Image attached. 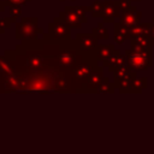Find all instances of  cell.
<instances>
[{"label":"cell","instance_id":"4","mask_svg":"<svg viewBox=\"0 0 154 154\" xmlns=\"http://www.w3.org/2000/svg\"><path fill=\"white\" fill-rule=\"evenodd\" d=\"M48 35H46L53 42H65L70 40V25L63 20L60 17L54 18L53 22L49 23Z\"/></svg>","mask_w":154,"mask_h":154},{"label":"cell","instance_id":"6","mask_svg":"<svg viewBox=\"0 0 154 154\" xmlns=\"http://www.w3.org/2000/svg\"><path fill=\"white\" fill-rule=\"evenodd\" d=\"M103 78L105 77H103L102 67H97L96 70H94L88 76V78L82 84V87H81V89L78 91H82V93H97V87L101 84Z\"/></svg>","mask_w":154,"mask_h":154},{"label":"cell","instance_id":"11","mask_svg":"<svg viewBox=\"0 0 154 154\" xmlns=\"http://www.w3.org/2000/svg\"><path fill=\"white\" fill-rule=\"evenodd\" d=\"M131 47L141 48V49H152L153 41L149 35H135L130 37Z\"/></svg>","mask_w":154,"mask_h":154},{"label":"cell","instance_id":"24","mask_svg":"<svg viewBox=\"0 0 154 154\" xmlns=\"http://www.w3.org/2000/svg\"><path fill=\"white\" fill-rule=\"evenodd\" d=\"M60 1H64V0H60ZM72 1H75V0H72Z\"/></svg>","mask_w":154,"mask_h":154},{"label":"cell","instance_id":"21","mask_svg":"<svg viewBox=\"0 0 154 154\" xmlns=\"http://www.w3.org/2000/svg\"><path fill=\"white\" fill-rule=\"evenodd\" d=\"M5 1H6L7 6L11 5V4H17V5L23 6V5H25V4H26L28 1H30V0H5Z\"/></svg>","mask_w":154,"mask_h":154},{"label":"cell","instance_id":"9","mask_svg":"<svg viewBox=\"0 0 154 154\" xmlns=\"http://www.w3.org/2000/svg\"><path fill=\"white\" fill-rule=\"evenodd\" d=\"M128 64V60H126V55L124 54H120V52L119 51H114L113 53H112V55L107 59V60H105L103 63H102V65L103 66H106V67H108V70L111 71V72H113L114 70H117V69H119V67H122V66H124V65H126Z\"/></svg>","mask_w":154,"mask_h":154},{"label":"cell","instance_id":"20","mask_svg":"<svg viewBox=\"0 0 154 154\" xmlns=\"http://www.w3.org/2000/svg\"><path fill=\"white\" fill-rule=\"evenodd\" d=\"M131 1H132V0H118V1H117V5L119 6V8H120L122 11H126V10H129V8L132 7Z\"/></svg>","mask_w":154,"mask_h":154},{"label":"cell","instance_id":"3","mask_svg":"<svg viewBox=\"0 0 154 154\" xmlns=\"http://www.w3.org/2000/svg\"><path fill=\"white\" fill-rule=\"evenodd\" d=\"M90 11V6H66L59 17L65 20L71 28H81L83 23L88 22L85 12Z\"/></svg>","mask_w":154,"mask_h":154},{"label":"cell","instance_id":"7","mask_svg":"<svg viewBox=\"0 0 154 154\" xmlns=\"http://www.w3.org/2000/svg\"><path fill=\"white\" fill-rule=\"evenodd\" d=\"M122 10L117 5V1H103L102 8V22L103 23H113L116 18H120Z\"/></svg>","mask_w":154,"mask_h":154},{"label":"cell","instance_id":"14","mask_svg":"<svg viewBox=\"0 0 154 154\" xmlns=\"http://www.w3.org/2000/svg\"><path fill=\"white\" fill-rule=\"evenodd\" d=\"M114 89H116V84L114 83H111L108 81V78H103V81L101 82V84L97 87V93H114Z\"/></svg>","mask_w":154,"mask_h":154},{"label":"cell","instance_id":"1","mask_svg":"<svg viewBox=\"0 0 154 154\" xmlns=\"http://www.w3.org/2000/svg\"><path fill=\"white\" fill-rule=\"evenodd\" d=\"M16 37L20 38L23 42H30L37 38L38 34H42V30L37 28L36 17H23L20 20H16Z\"/></svg>","mask_w":154,"mask_h":154},{"label":"cell","instance_id":"13","mask_svg":"<svg viewBox=\"0 0 154 154\" xmlns=\"http://www.w3.org/2000/svg\"><path fill=\"white\" fill-rule=\"evenodd\" d=\"M153 29V22L152 23H138L134 28H131V36L135 35H149Z\"/></svg>","mask_w":154,"mask_h":154},{"label":"cell","instance_id":"23","mask_svg":"<svg viewBox=\"0 0 154 154\" xmlns=\"http://www.w3.org/2000/svg\"><path fill=\"white\" fill-rule=\"evenodd\" d=\"M150 37H152L153 46H154V18H153V29H152V32H150Z\"/></svg>","mask_w":154,"mask_h":154},{"label":"cell","instance_id":"10","mask_svg":"<svg viewBox=\"0 0 154 154\" xmlns=\"http://www.w3.org/2000/svg\"><path fill=\"white\" fill-rule=\"evenodd\" d=\"M131 37V28L124 25L122 22L114 23V41L118 45H123Z\"/></svg>","mask_w":154,"mask_h":154},{"label":"cell","instance_id":"19","mask_svg":"<svg viewBox=\"0 0 154 154\" xmlns=\"http://www.w3.org/2000/svg\"><path fill=\"white\" fill-rule=\"evenodd\" d=\"M10 7V13L12 17L14 18H19L22 16V8H20V5H17V4H11L8 5Z\"/></svg>","mask_w":154,"mask_h":154},{"label":"cell","instance_id":"18","mask_svg":"<svg viewBox=\"0 0 154 154\" xmlns=\"http://www.w3.org/2000/svg\"><path fill=\"white\" fill-rule=\"evenodd\" d=\"M12 23H16V18L14 17H5V18H0V34H4L6 31V29H8L11 26Z\"/></svg>","mask_w":154,"mask_h":154},{"label":"cell","instance_id":"15","mask_svg":"<svg viewBox=\"0 0 154 154\" xmlns=\"http://www.w3.org/2000/svg\"><path fill=\"white\" fill-rule=\"evenodd\" d=\"M93 32H94V34L96 35V37L100 38V40H107V38H108V30H107V28H105L103 22H100V23L96 25V28H94Z\"/></svg>","mask_w":154,"mask_h":154},{"label":"cell","instance_id":"22","mask_svg":"<svg viewBox=\"0 0 154 154\" xmlns=\"http://www.w3.org/2000/svg\"><path fill=\"white\" fill-rule=\"evenodd\" d=\"M6 6H7V4H6L5 0L4 1H0V12H4L6 10Z\"/></svg>","mask_w":154,"mask_h":154},{"label":"cell","instance_id":"25","mask_svg":"<svg viewBox=\"0 0 154 154\" xmlns=\"http://www.w3.org/2000/svg\"><path fill=\"white\" fill-rule=\"evenodd\" d=\"M135 1H141V0H135Z\"/></svg>","mask_w":154,"mask_h":154},{"label":"cell","instance_id":"17","mask_svg":"<svg viewBox=\"0 0 154 154\" xmlns=\"http://www.w3.org/2000/svg\"><path fill=\"white\" fill-rule=\"evenodd\" d=\"M147 87V78H135L132 82V90L134 93H141L142 89Z\"/></svg>","mask_w":154,"mask_h":154},{"label":"cell","instance_id":"5","mask_svg":"<svg viewBox=\"0 0 154 154\" xmlns=\"http://www.w3.org/2000/svg\"><path fill=\"white\" fill-rule=\"evenodd\" d=\"M76 45L81 54L83 55H95V49L97 47V37L94 32L90 34H77Z\"/></svg>","mask_w":154,"mask_h":154},{"label":"cell","instance_id":"2","mask_svg":"<svg viewBox=\"0 0 154 154\" xmlns=\"http://www.w3.org/2000/svg\"><path fill=\"white\" fill-rule=\"evenodd\" d=\"M128 65L135 71H146L152 66V49L134 48L125 51Z\"/></svg>","mask_w":154,"mask_h":154},{"label":"cell","instance_id":"16","mask_svg":"<svg viewBox=\"0 0 154 154\" xmlns=\"http://www.w3.org/2000/svg\"><path fill=\"white\" fill-rule=\"evenodd\" d=\"M102 8H103V2L100 1H95L90 5V12L93 14V17L97 18V17H102Z\"/></svg>","mask_w":154,"mask_h":154},{"label":"cell","instance_id":"12","mask_svg":"<svg viewBox=\"0 0 154 154\" xmlns=\"http://www.w3.org/2000/svg\"><path fill=\"white\" fill-rule=\"evenodd\" d=\"M114 51H116L114 45H97L95 49V58L97 59V61L103 63L112 55Z\"/></svg>","mask_w":154,"mask_h":154},{"label":"cell","instance_id":"8","mask_svg":"<svg viewBox=\"0 0 154 154\" xmlns=\"http://www.w3.org/2000/svg\"><path fill=\"white\" fill-rule=\"evenodd\" d=\"M142 17V13L141 11H138L136 7H131L126 11H122V14H120V20L124 25L129 26V28H134L135 25H137L140 23V19Z\"/></svg>","mask_w":154,"mask_h":154}]
</instances>
